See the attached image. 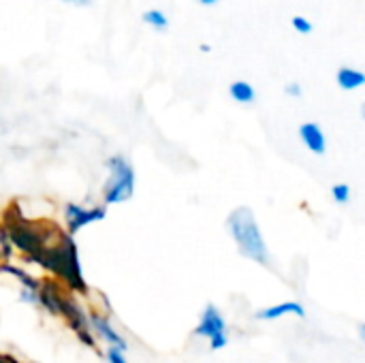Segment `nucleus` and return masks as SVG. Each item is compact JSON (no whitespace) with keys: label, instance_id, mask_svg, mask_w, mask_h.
<instances>
[{"label":"nucleus","instance_id":"obj_1","mask_svg":"<svg viewBox=\"0 0 365 363\" xmlns=\"http://www.w3.org/2000/svg\"><path fill=\"white\" fill-rule=\"evenodd\" d=\"M4 235L9 244L17 246L30 261L64 280L71 289L86 291L79 250L73 235L62 233L51 223L28 220L21 216L6 223Z\"/></svg>","mask_w":365,"mask_h":363},{"label":"nucleus","instance_id":"obj_2","mask_svg":"<svg viewBox=\"0 0 365 363\" xmlns=\"http://www.w3.org/2000/svg\"><path fill=\"white\" fill-rule=\"evenodd\" d=\"M227 229L246 259L259 265H269V250L250 208H235L227 218Z\"/></svg>","mask_w":365,"mask_h":363},{"label":"nucleus","instance_id":"obj_3","mask_svg":"<svg viewBox=\"0 0 365 363\" xmlns=\"http://www.w3.org/2000/svg\"><path fill=\"white\" fill-rule=\"evenodd\" d=\"M38 304L45 310H49L51 315H56L62 321H66L68 327L77 334V338L86 347L96 349V340H94V336L90 332V323H88V315L71 297H66L56 282H49L47 280V282H43L38 287Z\"/></svg>","mask_w":365,"mask_h":363},{"label":"nucleus","instance_id":"obj_4","mask_svg":"<svg viewBox=\"0 0 365 363\" xmlns=\"http://www.w3.org/2000/svg\"><path fill=\"white\" fill-rule=\"evenodd\" d=\"M107 182L103 186L105 205L126 203L135 195V169L122 154L107 158Z\"/></svg>","mask_w":365,"mask_h":363},{"label":"nucleus","instance_id":"obj_5","mask_svg":"<svg viewBox=\"0 0 365 363\" xmlns=\"http://www.w3.org/2000/svg\"><path fill=\"white\" fill-rule=\"evenodd\" d=\"M195 336L203 338L212 351H222L229 344L227 321L216 306H212V304L205 306V310L199 319V325L195 327Z\"/></svg>","mask_w":365,"mask_h":363},{"label":"nucleus","instance_id":"obj_6","mask_svg":"<svg viewBox=\"0 0 365 363\" xmlns=\"http://www.w3.org/2000/svg\"><path fill=\"white\" fill-rule=\"evenodd\" d=\"M107 210L103 205H79V203H68L64 208V223L68 229V235H75L83 231L90 225H96L105 220Z\"/></svg>","mask_w":365,"mask_h":363},{"label":"nucleus","instance_id":"obj_7","mask_svg":"<svg viewBox=\"0 0 365 363\" xmlns=\"http://www.w3.org/2000/svg\"><path fill=\"white\" fill-rule=\"evenodd\" d=\"M88 323H90V332H94V334L107 344V349H118V351H124V353H126L128 344H126V340L115 332V327L109 323V319H105V317H101V315H90V317H88Z\"/></svg>","mask_w":365,"mask_h":363},{"label":"nucleus","instance_id":"obj_8","mask_svg":"<svg viewBox=\"0 0 365 363\" xmlns=\"http://www.w3.org/2000/svg\"><path fill=\"white\" fill-rule=\"evenodd\" d=\"M299 139L306 145L308 152L312 154H325L327 152V137L323 133V128L317 122H304L299 126Z\"/></svg>","mask_w":365,"mask_h":363},{"label":"nucleus","instance_id":"obj_9","mask_svg":"<svg viewBox=\"0 0 365 363\" xmlns=\"http://www.w3.org/2000/svg\"><path fill=\"white\" fill-rule=\"evenodd\" d=\"M0 272L11 274L19 282V287H21L19 289L21 302H26V304H38V287H41L38 280H34L32 276H28L26 272H21L19 267H13V265H4V267H0Z\"/></svg>","mask_w":365,"mask_h":363},{"label":"nucleus","instance_id":"obj_10","mask_svg":"<svg viewBox=\"0 0 365 363\" xmlns=\"http://www.w3.org/2000/svg\"><path fill=\"white\" fill-rule=\"evenodd\" d=\"M255 317L259 321H278V319H284V317H299V319H304L306 317V308L299 302H282V304H274V306L261 308Z\"/></svg>","mask_w":365,"mask_h":363},{"label":"nucleus","instance_id":"obj_11","mask_svg":"<svg viewBox=\"0 0 365 363\" xmlns=\"http://www.w3.org/2000/svg\"><path fill=\"white\" fill-rule=\"evenodd\" d=\"M229 94L235 103L240 105H250L257 101V90L250 81H244V79H237L229 86Z\"/></svg>","mask_w":365,"mask_h":363},{"label":"nucleus","instance_id":"obj_12","mask_svg":"<svg viewBox=\"0 0 365 363\" xmlns=\"http://www.w3.org/2000/svg\"><path fill=\"white\" fill-rule=\"evenodd\" d=\"M336 79H338V86H340L342 90H349V92L361 88L365 83L364 73H361L359 68H353V66H342V68L338 71Z\"/></svg>","mask_w":365,"mask_h":363},{"label":"nucleus","instance_id":"obj_13","mask_svg":"<svg viewBox=\"0 0 365 363\" xmlns=\"http://www.w3.org/2000/svg\"><path fill=\"white\" fill-rule=\"evenodd\" d=\"M143 21H145L150 28H154V30H167V26H169V19H167V15H165L160 9H150V11H145V13H143Z\"/></svg>","mask_w":365,"mask_h":363},{"label":"nucleus","instance_id":"obj_14","mask_svg":"<svg viewBox=\"0 0 365 363\" xmlns=\"http://www.w3.org/2000/svg\"><path fill=\"white\" fill-rule=\"evenodd\" d=\"M331 197L338 205H346L351 201V186L349 184H334L331 186Z\"/></svg>","mask_w":365,"mask_h":363},{"label":"nucleus","instance_id":"obj_15","mask_svg":"<svg viewBox=\"0 0 365 363\" xmlns=\"http://www.w3.org/2000/svg\"><path fill=\"white\" fill-rule=\"evenodd\" d=\"M291 24H293V28L297 30V32H302V34H310L312 32V24H310V19H306L304 15H295L293 19H291Z\"/></svg>","mask_w":365,"mask_h":363},{"label":"nucleus","instance_id":"obj_16","mask_svg":"<svg viewBox=\"0 0 365 363\" xmlns=\"http://www.w3.org/2000/svg\"><path fill=\"white\" fill-rule=\"evenodd\" d=\"M284 94L291 96V98H299V96L304 94V90H302V86H299L297 81H291V83L284 86Z\"/></svg>","mask_w":365,"mask_h":363},{"label":"nucleus","instance_id":"obj_17","mask_svg":"<svg viewBox=\"0 0 365 363\" xmlns=\"http://www.w3.org/2000/svg\"><path fill=\"white\" fill-rule=\"evenodd\" d=\"M107 363H128L124 357V351L118 349H107Z\"/></svg>","mask_w":365,"mask_h":363},{"label":"nucleus","instance_id":"obj_18","mask_svg":"<svg viewBox=\"0 0 365 363\" xmlns=\"http://www.w3.org/2000/svg\"><path fill=\"white\" fill-rule=\"evenodd\" d=\"M0 363H21L17 362L15 357H11V355H0Z\"/></svg>","mask_w":365,"mask_h":363},{"label":"nucleus","instance_id":"obj_19","mask_svg":"<svg viewBox=\"0 0 365 363\" xmlns=\"http://www.w3.org/2000/svg\"><path fill=\"white\" fill-rule=\"evenodd\" d=\"M199 4H203V6H212V4H216L218 0H197Z\"/></svg>","mask_w":365,"mask_h":363},{"label":"nucleus","instance_id":"obj_20","mask_svg":"<svg viewBox=\"0 0 365 363\" xmlns=\"http://www.w3.org/2000/svg\"><path fill=\"white\" fill-rule=\"evenodd\" d=\"M64 2H73V4H88L90 0H64Z\"/></svg>","mask_w":365,"mask_h":363}]
</instances>
